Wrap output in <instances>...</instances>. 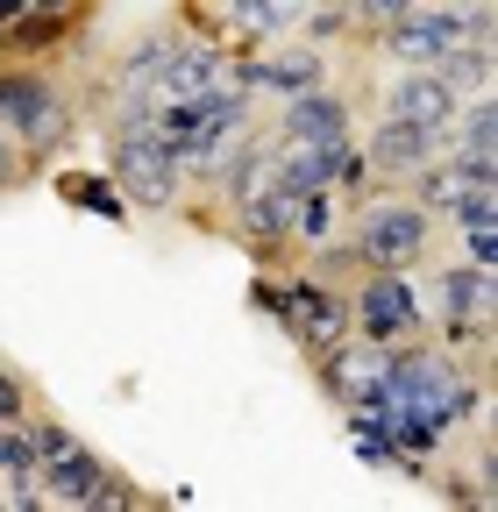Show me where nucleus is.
<instances>
[{"label": "nucleus", "instance_id": "obj_19", "mask_svg": "<svg viewBox=\"0 0 498 512\" xmlns=\"http://www.w3.org/2000/svg\"><path fill=\"white\" fill-rule=\"evenodd\" d=\"M292 235H299V242H314V249L335 242V185L299 192V200H292Z\"/></svg>", "mask_w": 498, "mask_h": 512}, {"label": "nucleus", "instance_id": "obj_11", "mask_svg": "<svg viewBox=\"0 0 498 512\" xmlns=\"http://www.w3.org/2000/svg\"><path fill=\"white\" fill-rule=\"evenodd\" d=\"M498 306V278L477 271V264H442V278H434V320H442V342L463 328V320L491 313Z\"/></svg>", "mask_w": 498, "mask_h": 512}, {"label": "nucleus", "instance_id": "obj_9", "mask_svg": "<svg viewBox=\"0 0 498 512\" xmlns=\"http://www.w3.org/2000/svg\"><path fill=\"white\" fill-rule=\"evenodd\" d=\"M456 86L434 72V64H413V72H399L392 79V93H385V114H399V121H420V128H449L456 121Z\"/></svg>", "mask_w": 498, "mask_h": 512}, {"label": "nucleus", "instance_id": "obj_26", "mask_svg": "<svg viewBox=\"0 0 498 512\" xmlns=\"http://www.w3.org/2000/svg\"><path fill=\"white\" fill-rule=\"evenodd\" d=\"M36 8H72V15H86V0H36Z\"/></svg>", "mask_w": 498, "mask_h": 512}, {"label": "nucleus", "instance_id": "obj_7", "mask_svg": "<svg viewBox=\"0 0 498 512\" xmlns=\"http://www.w3.org/2000/svg\"><path fill=\"white\" fill-rule=\"evenodd\" d=\"M385 342H370V335H342L321 363V384H328V399L335 406H378V384H385Z\"/></svg>", "mask_w": 498, "mask_h": 512}, {"label": "nucleus", "instance_id": "obj_17", "mask_svg": "<svg viewBox=\"0 0 498 512\" xmlns=\"http://www.w3.org/2000/svg\"><path fill=\"white\" fill-rule=\"evenodd\" d=\"M434 72L456 86V100H484L491 93V43H456L434 57Z\"/></svg>", "mask_w": 498, "mask_h": 512}, {"label": "nucleus", "instance_id": "obj_5", "mask_svg": "<svg viewBox=\"0 0 498 512\" xmlns=\"http://www.w3.org/2000/svg\"><path fill=\"white\" fill-rule=\"evenodd\" d=\"M0 121H8L29 150H50V143H65L72 107L57 100L50 79H36V72H0Z\"/></svg>", "mask_w": 498, "mask_h": 512}, {"label": "nucleus", "instance_id": "obj_3", "mask_svg": "<svg viewBox=\"0 0 498 512\" xmlns=\"http://www.w3.org/2000/svg\"><path fill=\"white\" fill-rule=\"evenodd\" d=\"M349 335H370V342H413L427 335V299L406 271H370L356 292H349Z\"/></svg>", "mask_w": 498, "mask_h": 512}, {"label": "nucleus", "instance_id": "obj_1", "mask_svg": "<svg viewBox=\"0 0 498 512\" xmlns=\"http://www.w3.org/2000/svg\"><path fill=\"white\" fill-rule=\"evenodd\" d=\"M107 171L121 185V200L143 207V214H164L178 207V185H185V164L178 150L150 128V107H129L114 121V136H107Z\"/></svg>", "mask_w": 498, "mask_h": 512}, {"label": "nucleus", "instance_id": "obj_23", "mask_svg": "<svg viewBox=\"0 0 498 512\" xmlns=\"http://www.w3.org/2000/svg\"><path fill=\"white\" fill-rule=\"evenodd\" d=\"M29 413H36V406H29V384L0 363V420H29Z\"/></svg>", "mask_w": 498, "mask_h": 512}, {"label": "nucleus", "instance_id": "obj_18", "mask_svg": "<svg viewBox=\"0 0 498 512\" xmlns=\"http://www.w3.org/2000/svg\"><path fill=\"white\" fill-rule=\"evenodd\" d=\"M57 192L79 207V214H100V221H129V200H121L114 178H93V171H65L57 178Z\"/></svg>", "mask_w": 498, "mask_h": 512}, {"label": "nucleus", "instance_id": "obj_4", "mask_svg": "<svg viewBox=\"0 0 498 512\" xmlns=\"http://www.w3.org/2000/svg\"><path fill=\"white\" fill-rule=\"evenodd\" d=\"M278 328L306 356H328L349 335V292H335L328 278H278Z\"/></svg>", "mask_w": 498, "mask_h": 512}, {"label": "nucleus", "instance_id": "obj_22", "mask_svg": "<svg viewBox=\"0 0 498 512\" xmlns=\"http://www.w3.org/2000/svg\"><path fill=\"white\" fill-rule=\"evenodd\" d=\"M299 22H306V36H314V43H335V36L356 29V22H349V0H328L321 15H299Z\"/></svg>", "mask_w": 498, "mask_h": 512}, {"label": "nucleus", "instance_id": "obj_21", "mask_svg": "<svg viewBox=\"0 0 498 512\" xmlns=\"http://www.w3.org/2000/svg\"><path fill=\"white\" fill-rule=\"evenodd\" d=\"M463 264L498 271V221H470V228H463Z\"/></svg>", "mask_w": 498, "mask_h": 512}, {"label": "nucleus", "instance_id": "obj_6", "mask_svg": "<svg viewBox=\"0 0 498 512\" xmlns=\"http://www.w3.org/2000/svg\"><path fill=\"white\" fill-rule=\"evenodd\" d=\"M378 43H385L399 64H434L442 50L470 43V8H463V0H434V8L420 0V8H413V15H399Z\"/></svg>", "mask_w": 498, "mask_h": 512}, {"label": "nucleus", "instance_id": "obj_8", "mask_svg": "<svg viewBox=\"0 0 498 512\" xmlns=\"http://www.w3.org/2000/svg\"><path fill=\"white\" fill-rule=\"evenodd\" d=\"M427 157H442V128H420V121H399V114H385L363 143L370 178H413Z\"/></svg>", "mask_w": 498, "mask_h": 512}, {"label": "nucleus", "instance_id": "obj_24", "mask_svg": "<svg viewBox=\"0 0 498 512\" xmlns=\"http://www.w3.org/2000/svg\"><path fill=\"white\" fill-rule=\"evenodd\" d=\"M22 15H29V0H0V36H8V29H15Z\"/></svg>", "mask_w": 498, "mask_h": 512}, {"label": "nucleus", "instance_id": "obj_12", "mask_svg": "<svg viewBox=\"0 0 498 512\" xmlns=\"http://www.w3.org/2000/svg\"><path fill=\"white\" fill-rule=\"evenodd\" d=\"M100 456L86 441H72L65 456H50V463H36V484H43V505H86L93 498V484H100Z\"/></svg>", "mask_w": 498, "mask_h": 512}, {"label": "nucleus", "instance_id": "obj_25", "mask_svg": "<svg viewBox=\"0 0 498 512\" xmlns=\"http://www.w3.org/2000/svg\"><path fill=\"white\" fill-rule=\"evenodd\" d=\"M0 171H15V150H8V121H0Z\"/></svg>", "mask_w": 498, "mask_h": 512}, {"label": "nucleus", "instance_id": "obj_2", "mask_svg": "<svg viewBox=\"0 0 498 512\" xmlns=\"http://www.w3.org/2000/svg\"><path fill=\"white\" fill-rule=\"evenodd\" d=\"M427 242H434V214L420 200H370L342 256L363 271H413L427 256Z\"/></svg>", "mask_w": 498, "mask_h": 512}, {"label": "nucleus", "instance_id": "obj_10", "mask_svg": "<svg viewBox=\"0 0 498 512\" xmlns=\"http://www.w3.org/2000/svg\"><path fill=\"white\" fill-rule=\"evenodd\" d=\"M278 136L285 143H349V100L328 93V86L292 93L285 114H278Z\"/></svg>", "mask_w": 498, "mask_h": 512}, {"label": "nucleus", "instance_id": "obj_14", "mask_svg": "<svg viewBox=\"0 0 498 512\" xmlns=\"http://www.w3.org/2000/svg\"><path fill=\"white\" fill-rule=\"evenodd\" d=\"M306 86H328V57L321 50H278V57H257V93H306Z\"/></svg>", "mask_w": 498, "mask_h": 512}, {"label": "nucleus", "instance_id": "obj_13", "mask_svg": "<svg viewBox=\"0 0 498 512\" xmlns=\"http://www.w3.org/2000/svg\"><path fill=\"white\" fill-rule=\"evenodd\" d=\"M72 8H36V0H29V15L8 29V36H0V57H15V64H29V57H43V50H57V43H65L72 36Z\"/></svg>", "mask_w": 498, "mask_h": 512}, {"label": "nucleus", "instance_id": "obj_15", "mask_svg": "<svg viewBox=\"0 0 498 512\" xmlns=\"http://www.w3.org/2000/svg\"><path fill=\"white\" fill-rule=\"evenodd\" d=\"M235 228H242V242H249V249H271V242H285V235H292V200H278L271 185L242 192V200H235Z\"/></svg>", "mask_w": 498, "mask_h": 512}, {"label": "nucleus", "instance_id": "obj_20", "mask_svg": "<svg viewBox=\"0 0 498 512\" xmlns=\"http://www.w3.org/2000/svg\"><path fill=\"white\" fill-rule=\"evenodd\" d=\"M420 8V0H349V22L363 29V36H385L399 15H413Z\"/></svg>", "mask_w": 498, "mask_h": 512}, {"label": "nucleus", "instance_id": "obj_16", "mask_svg": "<svg viewBox=\"0 0 498 512\" xmlns=\"http://www.w3.org/2000/svg\"><path fill=\"white\" fill-rule=\"evenodd\" d=\"M299 15H306V0H228L221 22H228L242 43H271V36L299 29Z\"/></svg>", "mask_w": 498, "mask_h": 512}]
</instances>
